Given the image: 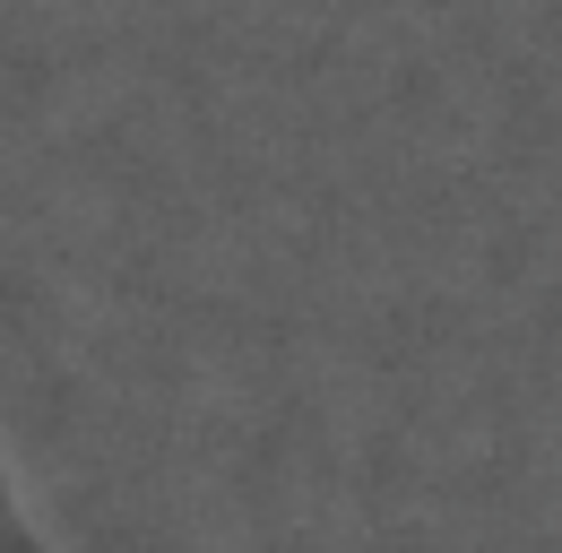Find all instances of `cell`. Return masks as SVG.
I'll return each mask as SVG.
<instances>
[{
    "label": "cell",
    "instance_id": "6da1fadb",
    "mask_svg": "<svg viewBox=\"0 0 562 553\" xmlns=\"http://www.w3.org/2000/svg\"><path fill=\"white\" fill-rule=\"evenodd\" d=\"M0 553H53L44 519L26 510V493H18V476H9V467H0Z\"/></svg>",
    "mask_w": 562,
    "mask_h": 553
}]
</instances>
